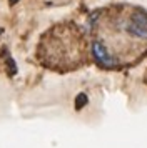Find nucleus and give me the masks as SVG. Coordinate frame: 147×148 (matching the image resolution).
<instances>
[{"instance_id": "obj_1", "label": "nucleus", "mask_w": 147, "mask_h": 148, "mask_svg": "<svg viewBox=\"0 0 147 148\" xmlns=\"http://www.w3.org/2000/svg\"><path fill=\"white\" fill-rule=\"evenodd\" d=\"M124 25L130 37H134L135 40L147 42V12L140 10V8L132 10L127 15Z\"/></svg>"}, {"instance_id": "obj_4", "label": "nucleus", "mask_w": 147, "mask_h": 148, "mask_svg": "<svg viewBox=\"0 0 147 148\" xmlns=\"http://www.w3.org/2000/svg\"><path fill=\"white\" fill-rule=\"evenodd\" d=\"M15 2H19V0H10V3H15Z\"/></svg>"}, {"instance_id": "obj_2", "label": "nucleus", "mask_w": 147, "mask_h": 148, "mask_svg": "<svg viewBox=\"0 0 147 148\" xmlns=\"http://www.w3.org/2000/svg\"><path fill=\"white\" fill-rule=\"evenodd\" d=\"M92 57L95 63L100 65L102 68H112L117 67V62L112 57L110 50L105 47V43L102 40H94L92 42Z\"/></svg>"}, {"instance_id": "obj_3", "label": "nucleus", "mask_w": 147, "mask_h": 148, "mask_svg": "<svg viewBox=\"0 0 147 148\" xmlns=\"http://www.w3.org/2000/svg\"><path fill=\"white\" fill-rule=\"evenodd\" d=\"M87 95L85 93H79L77 95V98H75V108H77V110H82V108L85 107L87 105Z\"/></svg>"}]
</instances>
